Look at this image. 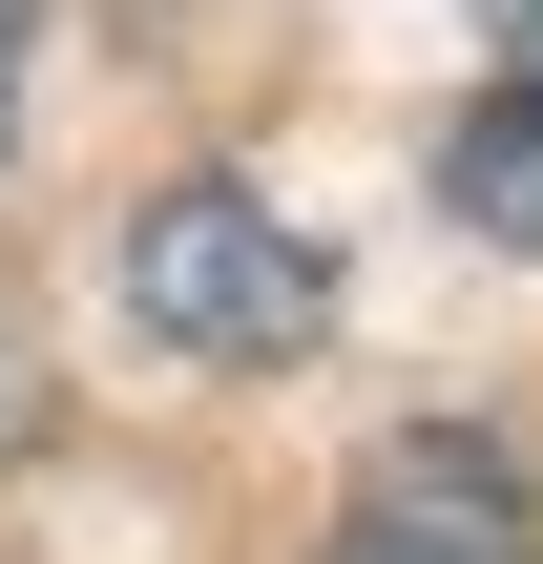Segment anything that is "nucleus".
<instances>
[{"label": "nucleus", "mask_w": 543, "mask_h": 564, "mask_svg": "<svg viewBox=\"0 0 543 564\" xmlns=\"http://www.w3.org/2000/svg\"><path fill=\"white\" fill-rule=\"evenodd\" d=\"M126 314H146V356L272 377V356H314V314H335V251H314L272 188H146V230H126Z\"/></svg>", "instance_id": "nucleus-1"}, {"label": "nucleus", "mask_w": 543, "mask_h": 564, "mask_svg": "<svg viewBox=\"0 0 543 564\" xmlns=\"http://www.w3.org/2000/svg\"><path fill=\"white\" fill-rule=\"evenodd\" d=\"M335 564H543V502H523V460H502V440L419 419V440H377V460H356Z\"/></svg>", "instance_id": "nucleus-2"}, {"label": "nucleus", "mask_w": 543, "mask_h": 564, "mask_svg": "<svg viewBox=\"0 0 543 564\" xmlns=\"http://www.w3.org/2000/svg\"><path fill=\"white\" fill-rule=\"evenodd\" d=\"M439 209H460L481 251H543V63H523V84H481V105L439 126Z\"/></svg>", "instance_id": "nucleus-3"}, {"label": "nucleus", "mask_w": 543, "mask_h": 564, "mask_svg": "<svg viewBox=\"0 0 543 564\" xmlns=\"http://www.w3.org/2000/svg\"><path fill=\"white\" fill-rule=\"evenodd\" d=\"M42 440V356H21V314H0V460Z\"/></svg>", "instance_id": "nucleus-4"}, {"label": "nucleus", "mask_w": 543, "mask_h": 564, "mask_svg": "<svg viewBox=\"0 0 543 564\" xmlns=\"http://www.w3.org/2000/svg\"><path fill=\"white\" fill-rule=\"evenodd\" d=\"M21 42H42V0H0V126H21Z\"/></svg>", "instance_id": "nucleus-5"}, {"label": "nucleus", "mask_w": 543, "mask_h": 564, "mask_svg": "<svg viewBox=\"0 0 543 564\" xmlns=\"http://www.w3.org/2000/svg\"><path fill=\"white\" fill-rule=\"evenodd\" d=\"M523 21H543V0H523Z\"/></svg>", "instance_id": "nucleus-6"}]
</instances>
